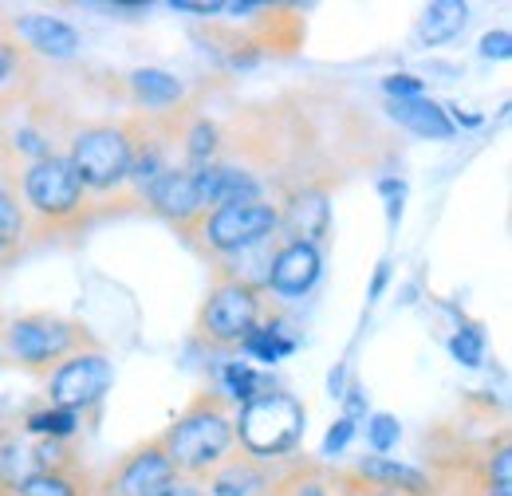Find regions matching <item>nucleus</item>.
<instances>
[{
	"label": "nucleus",
	"mask_w": 512,
	"mask_h": 496,
	"mask_svg": "<svg viewBox=\"0 0 512 496\" xmlns=\"http://www.w3.org/2000/svg\"><path fill=\"white\" fill-rule=\"evenodd\" d=\"M75 426H79V418H75L71 410H60V406L36 410V414H28V422H24L28 434L44 437V441H64V437L75 434Z\"/></svg>",
	"instance_id": "obj_23"
},
{
	"label": "nucleus",
	"mask_w": 512,
	"mask_h": 496,
	"mask_svg": "<svg viewBox=\"0 0 512 496\" xmlns=\"http://www.w3.org/2000/svg\"><path fill=\"white\" fill-rule=\"evenodd\" d=\"M209 496H260L264 493V473L256 469L253 461H221L209 473Z\"/></svg>",
	"instance_id": "obj_18"
},
{
	"label": "nucleus",
	"mask_w": 512,
	"mask_h": 496,
	"mask_svg": "<svg viewBox=\"0 0 512 496\" xmlns=\"http://www.w3.org/2000/svg\"><path fill=\"white\" fill-rule=\"evenodd\" d=\"M347 496H406V493H390V489H367V485H359L355 493H347Z\"/></svg>",
	"instance_id": "obj_37"
},
{
	"label": "nucleus",
	"mask_w": 512,
	"mask_h": 496,
	"mask_svg": "<svg viewBox=\"0 0 512 496\" xmlns=\"http://www.w3.org/2000/svg\"><path fill=\"white\" fill-rule=\"evenodd\" d=\"M489 481H493V489H512V453H509V445H501V449L489 457Z\"/></svg>",
	"instance_id": "obj_30"
},
{
	"label": "nucleus",
	"mask_w": 512,
	"mask_h": 496,
	"mask_svg": "<svg viewBox=\"0 0 512 496\" xmlns=\"http://www.w3.org/2000/svg\"><path fill=\"white\" fill-rule=\"evenodd\" d=\"M162 496H209V493H205L201 485H193V481H174Z\"/></svg>",
	"instance_id": "obj_36"
},
{
	"label": "nucleus",
	"mask_w": 512,
	"mask_h": 496,
	"mask_svg": "<svg viewBox=\"0 0 512 496\" xmlns=\"http://www.w3.org/2000/svg\"><path fill=\"white\" fill-rule=\"evenodd\" d=\"M217 154V126L213 123H197L186 134V158H190V170H201L209 166Z\"/></svg>",
	"instance_id": "obj_26"
},
{
	"label": "nucleus",
	"mask_w": 512,
	"mask_h": 496,
	"mask_svg": "<svg viewBox=\"0 0 512 496\" xmlns=\"http://www.w3.org/2000/svg\"><path fill=\"white\" fill-rule=\"evenodd\" d=\"M256 319H260L256 288L237 284V280H217V288L209 292V300L201 308V335L209 343L233 347V343H245V335L256 327Z\"/></svg>",
	"instance_id": "obj_7"
},
{
	"label": "nucleus",
	"mask_w": 512,
	"mask_h": 496,
	"mask_svg": "<svg viewBox=\"0 0 512 496\" xmlns=\"http://www.w3.org/2000/svg\"><path fill=\"white\" fill-rule=\"evenodd\" d=\"M83 343L79 327L60 315H24L4 327V351L24 367H60Z\"/></svg>",
	"instance_id": "obj_6"
},
{
	"label": "nucleus",
	"mask_w": 512,
	"mask_h": 496,
	"mask_svg": "<svg viewBox=\"0 0 512 496\" xmlns=\"http://www.w3.org/2000/svg\"><path fill=\"white\" fill-rule=\"evenodd\" d=\"M197 189H201V201H205V213L209 205H241V201H260V182L253 174L237 170V166H221V162H209L201 170H193Z\"/></svg>",
	"instance_id": "obj_13"
},
{
	"label": "nucleus",
	"mask_w": 512,
	"mask_h": 496,
	"mask_svg": "<svg viewBox=\"0 0 512 496\" xmlns=\"http://www.w3.org/2000/svg\"><path fill=\"white\" fill-rule=\"evenodd\" d=\"M111 382H115V371H111L107 355H99V351H75V355H67L64 363L52 371V378H48V398H52V406L79 414V410L95 406L111 390Z\"/></svg>",
	"instance_id": "obj_8"
},
{
	"label": "nucleus",
	"mask_w": 512,
	"mask_h": 496,
	"mask_svg": "<svg viewBox=\"0 0 512 496\" xmlns=\"http://www.w3.org/2000/svg\"><path fill=\"white\" fill-rule=\"evenodd\" d=\"M327 221H331V205H327V193H320V189L300 193L288 205V213H280V225L292 233V241H304V245L320 241L327 233Z\"/></svg>",
	"instance_id": "obj_15"
},
{
	"label": "nucleus",
	"mask_w": 512,
	"mask_h": 496,
	"mask_svg": "<svg viewBox=\"0 0 512 496\" xmlns=\"http://www.w3.org/2000/svg\"><path fill=\"white\" fill-rule=\"evenodd\" d=\"M351 434H355V422H351V418H339V422L327 430V437H323V457L343 453V449H347V441H351Z\"/></svg>",
	"instance_id": "obj_31"
},
{
	"label": "nucleus",
	"mask_w": 512,
	"mask_h": 496,
	"mask_svg": "<svg viewBox=\"0 0 512 496\" xmlns=\"http://www.w3.org/2000/svg\"><path fill=\"white\" fill-rule=\"evenodd\" d=\"M280 229V209L268 201H241V205H217L197 221V237L201 245L221 252V256H237L245 248L260 245L268 237H276Z\"/></svg>",
	"instance_id": "obj_4"
},
{
	"label": "nucleus",
	"mask_w": 512,
	"mask_h": 496,
	"mask_svg": "<svg viewBox=\"0 0 512 496\" xmlns=\"http://www.w3.org/2000/svg\"><path fill=\"white\" fill-rule=\"evenodd\" d=\"M16 36H20L32 52L52 56V60H71V56L83 48L79 32H75L67 20L48 16V12H28V16H20V20H16Z\"/></svg>",
	"instance_id": "obj_12"
},
{
	"label": "nucleus",
	"mask_w": 512,
	"mask_h": 496,
	"mask_svg": "<svg viewBox=\"0 0 512 496\" xmlns=\"http://www.w3.org/2000/svg\"><path fill=\"white\" fill-rule=\"evenodd\" d=\"M383 193H386V201H390V205H386V217H390V221H398V213H402V193H406V189H402V182L386 178Z\"/></svg>",
	"instance_id": "obj_34"
},
{
	"label": "nucleus",
	"mask_w": 512,
	"mask_h": 496,
	"mask_svg": "<svg viewBox=\"0 0 512 496\" xmlns=\"http://www.w3.org/2000/svg\"><path fill=\"white\" fill-rule=\"evenodd\" d=\"M24 71V52L12 40H0V91L8 83H16V75Z\"/></svg>",
	"instance_id": "obj_29"
},
{
	"label": "nucleus",
	"mask_w": 512,
	"mask_h": 496,
	"mask_svg": "<svg viewBox=\"0 0 512 496\" xmlns=\"http://www.w3.org/2000/svg\"><path fill=\"white\" fill-rule=\"evenodd\" d=\"M449 351H453L457 363L481 367V359H485V335H481L477 327H465V331H457V335L449 339Z\"/></svg>",
	"instance_id": "obj_27"
},
{
	"label": "nucleus",
	"mask_w": 512,
	"mask_h": 496,
	"mask_svg": "<svg viewBox=\"0 0 512 496\" xmlns=\"http://www.w3.org/2000/svg\"><path fill=\"white\" fill-rule=\"evenodd\" d=\"M489 496H512V493H509V489H493Z\"/></svg>",
	"instance_id": "obj_39"
},
{
	"label": "nucleus",
	"mask_w": 512,
	"mask_h": 496,
	"mask_svg": "<svg viewBox=\"0 0 512 496\" xmlns=\"http://www.w3.org/2000/svg\"><path fill=\"white\" fill-rule=\"evenodd\" d=\"M386 268H390V264H379V272H375V284H371V296H379V292H383L386 276H390V272H386Z\"/></svg>",
	"instance_id": "obj_38"
},
{
	"label": "nucleus",
	"mask_w": 512,
	"mask_h": 496,
	"mask_svg": "<svg viewBox=\"0 0 512 496\" xmlns=\"http://www.w3.org/2000/svg\"><path fill=\"white\" fill-rule=\"evenodd\" d=\"M134 134L127 126H87L71 142V170L83 189H115L127 182Z\"/></svg>",
	"instance_id": "obj_3"
},
{
	"label": "nucleus",
	"mask_w": 512,
	"mask_h": 496,
	"mask_svg": "<svg viewBox=\"0 0 512 496\" xmlns=\"http://www.w3.org/2000/svg\"><path fill=\"white\" fill-rule=\"evenodd\" d=\"M233 437H237L233 434V418L225 414L221 398L205 394L170 426V434L162 437V449L174 461L178 477H209L225 461Z\"/></svg>",
	"instance_id": "obj_1"
},
{
	"label": "nucleus",
	"mask_w": 512,
	"mask_h": 496,
	"mask_svg": "<svg viewBox=\"0 0 512 496\" xmlns=\"http://www.w3.org/2000/svg\"><path fill=\"white\" fill-rule=\"evenodd\" d=\"M398 437H402V426H398L394 414H375V418L367 422V441H371V449H375L379 457L398 445Z\"/></svg>",
	"instance_id": "obj_28"
},
{
	"label": "nucleus",
	"mask_w": 512,
	"mask_h": 496,
	"mask_svg": "<svg viewBox=\"0 0 512 496\" xmlns=\"http://www.w3.org/2000/svg\"><path fill=\"white\" fill-rule=\"evenodd\" d=\"M40 473L36 469V457H32V445H24L16 434L0 430V493H12L32 477Z\"/></svg>",
	"instance_id": "obj_20"
},
{
	"label": "nucleus",
	"mask_w": 512,
	"mask_h": 496,
	"mask_svg": "<svg viewBox=\"0 0 512 496\" xmlns=\"http://www.w3.org/2000/svg\"><path fill=\"white\" fill-rule=\"evenodd\" d=\"M304 406L284 390H260L253 402L241 406V418L233 422V434L241 437L249 457H280L296 449L304 434Z\"/></svg>",
	"instance_id": "obj_2"
},
{
	"label": "nucleus",
	"mask_w": 512,
	"mask_h": 496,
	"mask_svg": "<svg viewBox=\"0 0 512 496\" xmlns=\"http://www.w3.org/2000/svg\"><path fill=\"white\" fill-rule=\"evenodd\" d=\"M371 489H390V493H406V496H430L434 485L422 469L414 465H402L394 457H363L359 469H355Z\"/></svg>",
	"instance_id": "obj_14"
},
{
	"label": "nucleus",
	"mask_w": 512,
	"mask_h": 496,
	"mask_svg": "<svg viewBox=\"0 0 512 496\" xmlns=\"http://www.w3.org/2000/svg\"><path fill=\"white\" fill-rule=\"evenodd\" d=\"M146 193H150V205H154L162 217L178 221V225H193V221L205 217V201H201V189H197L193 170L170 166Z\"/></svg>",
	"instance_id": "obj_11"
},
{
	"label": "nucleus",
	"mask_w": 512,
	"mask_h": 496,
	"mask_svg": "<svg viewBox=\"0 0 512 496\" xmlns=\"http://www.w3.org/2000/svg\"><path fill=\"white\" fill-rule=\"evenodd\" d=\"M20 193H24V209L44 221H67L83 209V182L60 154H44L28 162V170L20 174Z\"/></svg>",
	"instance_id": "obj_5"
},
{
	"label": "nucleus",
	"mask_w": 512,
	"mask_h": 496,
	"mask_svg": "<svg viewBox=\"0 0 512 496\" xmlns=\"http://www.w3.org/2000/svg\"><path fill=\"white\" fill-rule=\"evenodd\" d=\"M390 115L406 126V130L422 134V138H438V142L453 138L449 115L438 103H430V99H394V103H390Z\"/></svg>",
	"instance_id": "obj_17"
},
{
	"label": "nucleus",
	"mask_w": 512,
	"mask_h": 496,
	"mask_svg": "<svg viewBox=\"0 0 512 496\" xmlns=\"http://www.w3.org/2000/svg\"><path fill=\"white\" fill-rule=\"evenodd\" d=\"M130 91L138 95V103L146 107H174L186 99V83L170 71H158V67H142L130 75Z\"/></svg>",
	"instance_id": "obj_19"
},
{
	"label": "nucleus",
	"mask_w": 512,
	"mask_h": 496,
	"mask_svg": "<svg viewBox=\"0 0 512 496\" xmlns=\"http://www.w3.org/2000/svg\"><path fill=\"white\" fill-rule=\"evenodd\" d=\"M481 56L485 60H509L512 56V36L501 28V32H489L485 40H481Z\"/></svg>",
	"instance_id": "obj_33"
},
{
	"label": "nucleus",
	"mask_w": 512,
	"mask_h": 496,
	"mask_svg": "<svg viewBox=\"0 0 512 496\" xmlns=\"http://www.w3.org/2000/svg\"><path fill=\"white\" fill-rule=\"evenodd\" d=\"M28 233V209L20 205V178H8V166L0 162V260L12 256Z\"/></svg>",
	"instance_id": "obj_16"
},
{
	"label": "nucleus",
	"mask_w": 512,
	"mask_h": 496,
	"mask_svg": "<svg viewBox=\"0 0 512 496\" xmlns=\"http://www.w3.org/2000/svg\"><path fill=\"white\" fill-rule=\"evenodd\" d=\"M323 256L316 245L304 241H288L272 252V268H268V288L276 296H304L312 292V284L320 280Z\"/></svg>",
	"instance_id": "obj_10"
},
{
	"label": "nucleus",
	"mask_w": 512,
	"mask_h": 496,
	"mask_svg": "<svg viewBox=\"0 0 512 496\" xmlns=\"http://www.w3.org/2000/svg\"><path fill=\"white\" fill-rule=\"evenodd\" d=\"M16 496H79V485L67 477L64 469H40L16 489Z\"/></svg>",
	"instance_id": "obj_25"
},
{
	"label": "nucleus",
	"mask_w": 512,
	"mask_h": 496,
	"mask_svg": "<svg viewBox=\"0 0 512 496\" xmlns=\"http://www.w3.org/2000/svg\"><path fill=\"white\" fill-rule=\"evenodd\" d=\"M469 20V8L457 4V0H438V4H426L422 20H418V32L426 44H449Z\"/></svg>",
	"instance_id": "obj_21"
},
{
	"label": "nucleus",
	"mask_w": 512,
	"mask_h": 496,
	"mask_svg": "<svg viewBox=\"0 0 512 496\" xmlns=\"http://www.w3.org/2000/svg\"><path fill=\"white\" fill-rule=\"evenodd\" d=\"M170 8H174V12H193V16H213V12H221L225 4H193V0H174Z\"/></svg>",
	"instance_id": "obj_35"
},
{
	"label": "nucleus",
	"mask_w": 512,
	"mask_h": 496,
	"mask_svg": "<svg viewBox=\"0 0 512 496\" xmlns=\"http://www.w3.org/2000/svg\"><path fill=\"white\" fill-rule=\"evenodd\" d=\"M241 347H245V355H253L256 363H280L296 351V339H288L284 327H276V323H264V327L256 323Z\"/></svg>",
	"instance_id": "obj_22"
},
{
	"label": "nucleus",
	"mask_w": 512,
	"mask_h": 496,
	"mask_svg": "<svg viewBox=\"0 0 512 496\" xmlns=\"http://www.w3.org/2000/svg\"><path fill=\"white\" fill-rule=\"evenodd\" d=\"M383 87L394 99H422V79H414V75H390L383 79Z\"/></svg>",
	"instance_id": "obj_32"
},
{
	"label": "nucleus",
	"mask_w": 512,
	"mask_h": 496,
	"mask_svg": "<svg viewBox=\"0 0 512 496\" xmlns=\"http://www.w3.org/2000/svg\"><path fill=\"white\" fill-rule=\"evenodd\" d=\"M221 386H225V394H229L237 406L253 402L256 394L264 390V386H260V374H256L249 363H225V371H221Z\"/></svg>",
	"instance_id": "obj_24"
},
{
	"label": "nucleus",
	"mask_w": 512,
	"mask_h": 496,
	"mask_svg": "<svg viewBox=\"0 0 512 496\" xmlns=\"http://www.w3.org/2000/svg\"><path fill=\"white\" fill-rule=\"evenodd\" d=\"M174 481H182L178 469H174V461L166 457L162 441H150V445L134 449L127 461L111 473L107 493L111 496H162Z\"/></svg>",
	"instance_id": "obj_9"
}]
</instances>
